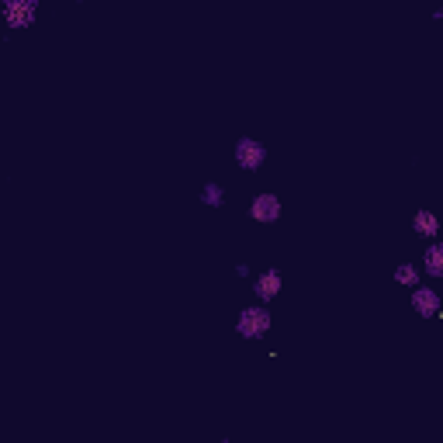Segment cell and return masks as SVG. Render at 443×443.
I'll list each match as a JSON object with an SVG mask.
<instances>
[{
    "mask_svg": "<svg viewBox=\"0 0 443 443\" xmlns=\"http://www.w3.org/2000/svg\"><path fill=\"white\" fill-rule=\"evenodd\" d=\"M267 326H270V315L260 312V308H253V312L243 315V333H246V336H264Z\"/></svg>",
    "mask_w": 443,
    "mask_h": 443,
    "instance_id": "1",
    "label": "cell"
},
{
    "mask_svg": "<svg viewBox=\"0 0 443 443\" xmlns=\"http://www.w3.org/2000/svg\"><path fill=\"white\" fill-rule=\"evenodd\" d=\"M4 14H8L11 25H25V21L32 18V4H28V0H11Z\"/></svg>",
    "mask_w": 443,
    "mask_h": 443,
    "instance_id": "2",
    "label": "cell"
},
{
    "mask_svg": "<svg viewBox=\"0 0 443 443\" xmlns=\"http://www.w3.org/2000/svg\"><path fill=\"white\" fill-rule=\"evenodd\" d=\"M253 215L267 222V218H274V215H281V208H277V201H274V197H260V201L253 204Z\"/></svg>",
    "mask_w": 443,
    "mask_h": 443,
    "instance_id": "3",
    "label": "cell"
},
{
    "mask_svg": "<svg viewBox=\"0 0 443 443\" xmlns=\"http://www.w3.org/2000/svg\"><path fill=\"white\" fill-rule=\"evenodd\" d=\"M426 267H429L433 277H443V246H433V250L426 253Z\"/></svg>",
    "mask_w": 443,
    "mask_h": 443,
    "instance_id": "4",
    "label": "cell"
},
{
    "mask_svg": "<svg viewBox=\"0 0 443 443\" xmlns=\"http://www.w3.org/2000/svg\"><path fill=\"white\" fill-rule=\"evenodd\" d=\"M415 233H422V236H436V218H433L429 211H419V215H415Z\"/></svg>",
    "mask_w": 443,
    "mask_h": 443,
    "instance_id": "5",
    "label": "cell"
},
{
    "mask_svg": "<svg viewBox=\"0 0 443 443\" xmlns=\"http://www.w3.org/2000/svg\"><path fill=\"white\" fill-rule=\"evenodd\" d=\"M277 288H281V281H277V274H264V281L257 284V291H260L264 298H274V295H277Z\"/></svg>",
    "mask_w": 443,
    "mask_h": 443,
    "instance_id": "6",
    "label": "cell"
},
{
    "mask_svg": "<svg viewBox=\"0 0 443 443\" xmlns=\"http://www.w3.org/2000/svg\"><path fill=\"white\" fill-rule=\"evenodd\" d=\"M415 305H419V312H426V315H429V312L436 308V295H429V291H419V295H415Z\"/></svg>",
    "mask_w": 443,
    "mask_h": 443,
    "instance_id": "7",
    "label": "cell"
},
{
    "mask_svg": "<svg viewBox=\"0 0 443 443\" xmlns=\"http://www.w3.org/2000/svg\"><path fill=\"white\" fill-rule=\"evenodd\" d=\"M239 156H243L246 163H257V159H260V149H257V146H243V149H239Z\"/></svg>",
    "mask_w": 443,
    "mask_h": 443,
    "instance_id": "8",
    "label": "cell"
},
{
    "mask_svg": "<svg viewBox=\"0 0 443 443\" xmlns=\"http://www.w3.org/2000/svg\"><path fill=\"white\" fill-rule=\"evenodd\" d=\"M398 281H402V284H412V281H415L412 267H402V270H398Z\"/></svg>",
    "mask_w": 443,
    "mask_h": 443,
    "instance_id": "9",
    "label": "cell"
}]
</instances>
